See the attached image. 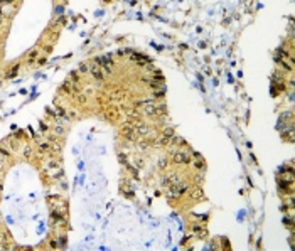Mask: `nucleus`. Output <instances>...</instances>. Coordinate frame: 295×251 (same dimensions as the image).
<instances>
[{
	"mask_svg": "<svg viewBox=\"0 0 295 251\" xmlns=\"http://www.w3.org/2000/svg\"><path fill=\"white\" fill-rule=\"evenodd\" d=\"M164 93H165V89H157V91H153V98H162L164 96Z\"/></svg>",
	"mask_w": 295,
	"mask_h": 251,
	"instance_id": "12",
	"label": "nucleus"
},
{
	"mask_svg": "<svg viewBox=\"0 0 295 251\" xmlns=\"http://www.w3.org/2000/svg\"><path fill=\"white\" fill-rule=\"evenodd\" d=\"M174 135H176V131L170 128V127H167V128L162 131V137H160L159 143H167V142H169V140H170L172 137H174Z\"/></svg>",
	"mask_w": 295,
	"mask_h": 251,
	"instance_id": "6",
	"label": "nucleus"
},
{
	"mask_svg": "<svg viewBox=\"0 0 295 251\" xmlns=\"http://www.w3.org/2000/svg\"><path fill=\"white\" fill-rule=\"evenodd\" d=\"M86 71H88V66H86V64H81V66H80V73H86Z\"/></svg>",
	"mask_w": 295,
	"mask_h": 251,
	"instance_id": "16",
	"label": "nucleus"
},
{
	"mask_svg": "<svg viewBox=\"0 0 295 251\" xmlns=\"http://www.w3.org/2000/svg\"><path fill=\"white\" fill-rule=\"evenodd\" d=\"M287 120H292V111H285V113L280 115V122H287Z\"/></svg>",
	"mask_w": 295,
	"mask_h": 251,
	"instance_id": "9",
	"label": "nucleus"
},
{
	"mask_svg": "<svg viewBox=\"0 0 295 251\" xmlns=\"http://www.w3.org/2000/svg\"><path fill=\"white\" fill-rule=\"evenodd\" d=\"M187 189H189V186H187L186 182H182V180H179L176 184H169L167 195L170 199H177V197H181L184 192H187Z\"/></svg>",
	"mask_w": 295,
	"mask_h": 251,
	"instance_id": "1",
	"label": "nucleus"
},
{
	"mask_svg": "<svg viewBox=\"0 0 295 251\" xmlns=\"http://www.w3.org/2000/svg\"><path fill=\"white\" fill-rule=\"evenodd\" d=\"M172 162L174 163H189L191 162V155L187 152H182V150H176L172 152Z\"/></svg>",
	"mask_w": 295,
	"mask_h": 251,
	"instance_id": "2",
	"label": "nucleus"
},
{
	"mask_svg": "<svg viewBox=\"0 0 295 251\" xmlns=\"http://www.w3.org/2000/svg\"><path fill=\"white\" fill-rule=\"evenodd\" d=\"M165 165H167V162H165V160H160V162H159V167H162V169H164Z\"/></svg>",
	"mask_w": 295,
	"mask_h": 251,
	"instance_id": "17",
	"label": "nucleus"
},
{
	"mask_svg": "<svg viewBox=\"0 0 295 251\" xmlns=\"http://www.w3.org/2000/svg\"><path fill=\"white\" fill-rule=\"evenodd\" d=\"M51 216H52V221H54V222H56V224H59V222H66V219H64V216H63V212H59V211H52V214H51Z\"/></svg>",
	"mask_w": 295,
	"mask_h": 251,
	"instance_id": "7",
	"label": "nucleus"
},
{
	"mask_svg": "<svg viewBox=\"0 0 295 251\" xmlns=\"http://www.w3.org/2000/svg\"><path fill=\"white\" fill-rule=\"evenodd\" d=\"M194 165H196L197 169H202V167H204V160H201V157H197V160H194Z\"/></svg>",
	"mask_w": 295,
	"mask_h": 251,
	"instance_id": "13",
	"label": "nucleus"
},
{
	"mask_svg": "<svg viewBox=\"0 0 295 251\" xmlns=\"http://www.w3.org/2000/svg\"><path fill=\"white\" fill-rule=\"evenodd\" d=\"M39 147H40V150H49V143H47V142H39Z\"/></svg>",
	"mask_w": 295,
	"mask_h": 251,
	"instance_id": "15",
	"label": "nucleus"
},
{
	"mask_svg": "<svg viewBox=\"0 0 295 251\" xmlns=\"http://www.w3.org/2000/svg\"><path fill=\"white\" fill-rule=\"evenodd\" d=\"M12 0H0V3H10Z\"/></svg>",
	"mask_w": 295,
	"mask_h": 251,
	"instance_id": "18",
	"label": "nucleus"
},
{
	"mask_svg": "<svg viewBox=\"0 0 295 251\" xmlns=\"http://www.w3.org/2000/svg\"><path fill=\"white\" fill-rule=\"evenodd\" d=\"M89 71H91V74H93V78H95L96 81H103V73H101V67H100V64H98V63H93V66H91V67H89Z\"/></svg>",
	"mask_w": 295,
	"mask_h": 251,
	"instance_id": "5",
	"label": "nucleus"
},
{
	"mask_svg": "<svg viewBox=\"0 0 295 251\" xmlns=\"http://www.w3.org/2000/svg\"><path fill=\"white\" fill-rule=\"evenodd\" d=\"M121 135L127 138V140H135V135H137V130L135 127H130V125H125L121 128Z\"/></svg>",
	"mask_w": 295,
	"mask_h": 251,
	"instance_id": "4",
	"label": "nucleus"
},
{
	"mask_svg": "<svg viewBox=\"0 0 295 251\" xmlns=\"http://www.w3.org/2000/svg\"><path fill=\"white\" fill-rule=\"evenodd\" d=\"M138 105H140V108H144L147 115H157V105L153 101H140Z\"/></svg>",
	"mask_w": 295,
	"mask_h": 251,
	"instance_id": "3",
	"label": "nucleus"
},
{
	"mask_svg": "<svg viewBox=\"0 0 295 251\" xmlns=\"http://www.w3.org/2000/svg\"><path fill=\"white\" fill-rule=\"evenodd\" d=\"M192 229H194V233H196V234H204V229H202V226H201V224H194V226H192Z\"/></svg>",
	"mask_w": 295,
	"mask_h": 251,
	"instance_id": "11",
	"label": "nucleus"
},
{
	"mask_svg": "<svg viewBox=\"0 0 295 251\" xmlns=\"http://www.w3.org/2000/svg\"><path fill=\"white\" fill-rule=\"evenodd\" d=\"M56 243H57V248H64L66 246V236H59Z\"/></svg>",
	"mask_w": 295,
	"mask_h": 251,
	"instance_id": "10",
	"label": "nucleus"
},
{
	"mask_svg": "<svg viewBox=\"0 0 295 251\" xmlns=\"http://www.w3.org/2000/svg\"><path fill=\"white\" fill-rule=\"evenodd\" d=\"M17 71H19V66H14V67L10 69V73H8L7 76H8V78H12V76H15V74H17Z\"/></svg>",
	"mask_w": 295,
	"mask_h": 251,
	"instance_id": "14",
	"label": "nucleus"
},
{
	"mask_svg": "<svg viewBox=\"0 0 295 251\" xmlns=\"http://www.w3.org/2000/svg\"><path fill=\"white\" fill-rule=\"evenodd\" d=\"M37 54H39V51H37V49L31 51V54H29V57H27V63H29V64H31V63H34V59L37 57Z\"/></svg>",
	"mask_w": 295,
	"mask_h": 251,
	"instance_id": "8",
	"label": "nucleus"
}]
</instances>
